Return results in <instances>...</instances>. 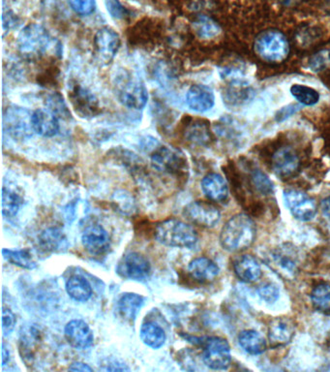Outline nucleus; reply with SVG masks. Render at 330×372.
Returning <instances> with one entry per match:
<instances>
[{"mask_svg": "<svg viewBox=\"0 0 330 372\" xmlns=\"http://www.w3.org/2000/svg\"><path fill=\"white\" fill-rule=\"evenodd\" d=\"M81 244L91 255H103L110 247L108 232L101 225L93 224L86 227L81 236Z\"/></svg>", "mask_w": 330, "mask_h": 372, "instance_id": "13", "label": "nucleus"}, {"mask_svg": "<svg viewBox=\"0 0 330 372\" xmlns=\"http://www.w3.org/2000/svg\"><path fill=\"white\" fill-rule=\"evenodd\" d=\"M313 306L325 315H330V285L320 284L311 294Z\"/></svg>", "mask_w": 330, "mask_h": 372, "instance_id": "31", "label": "nucleus"}, {"mask_svg": "<svg viewBox=\"0 0 330 372\" xmlns=\"http://www.w3.org/2000/svg\"><path fill=\"white\" fill-rule=\"evenodd\" d=\"M9 361V351L8 349H6V344H2V362H3L4 366L7 362Z\"/></svg>", "mask_w": 330, "mask_h": 372, "instance_id": "47", "label": "nucleus"}, {"mask_svg": "<svg viewBox=\"0 0 330 372\" xmlns=\"http://www.w3.org/2000/svg\"><path fill=\"white\" fill-rule=\"evenodd\" d=\"M272 166L277 176L281 177L282 179H291L300 171V157L293 148L286 146L274 153L272 158Z\"/></svg>", "mask_w": 330, "mask_h": 372, "instance_id": "11", "label": "nucleus"}, {"mask_svg": "<svg viewBox=\"0 0 330 372\" xmlns=\"http://www.w3.org/2000/svg\"><path fill=\"white\" fill-rule=\"evenodd\" d=\"M310 68L312 71L319 72L324 70L325 67L330 64V50H322L311 57Z\"/></svg>", "mask_w": 330, "mask_h": 372, "instance_id": "39", "label": "nucleus"}, {"mask_svg": "<svg viewBox=\"0 0 330 372\" xmlns=\"http://www.w3.org/2000/svg\"><path fill=\"white\" fill-rule=\"evenodd\" d=\"M186 104L189 109L197 112H206L215 104V95L208 86H192L187 91Z\"/></svg>", "mask_w": 330, "mask_h": 372, "instance_id": "16", "label": "nucleus"}, {"mask_svg": "<svg viewBox=\"0 0 330 372\" xmlns=\"http://www.w3.org/2000/svg\"><path fill=\"white\" fill-rule=\"evenodd\" d=\"M258 295L269 304H274L280 297V290L273 283H264L258 288Z\"/></svg>", "mask_w": 330, "mask_h": 372, "instance_id": "37", "label": "nucleus"}, {"mask_svg": "<svg viewBox=\"0 0 330 372\" xmlns=\"http://www.w3.org/2000/svg\"><path fill=\"white\" fill-rule=\"evenodd\" d=\"M68 2L75 13L81 16L90 15L96 8V0H68Z\"/></svg>", "mask_w": 330, "mask_h": 372, "instance_id": "38", "label": "nucleus"}, {"mask_svg": "<svg viewBox=\"0 0 330 372\" xmlns=\"http://www.w3.org/2000/svg\"><path fill=\"white\" fill-rule=\"evenodd\" d=\"M151 164L156 171L175 174L182 169L184 159L179 151L162 146L151 156Z\"/></svg>", "mask_w": 330, "mask_h": 372, "instance_id": "14", "label": "nucleus"}, {"mask_svg": "<svg viewBox=\"0 0 330 372\" xmlns=\"http://www.w3.org/2000/svg\"><path fill=\"white\" fill-rule=\"evenodd\" d=\"M69 371H81V372H91L93 371L88 364H84V362H73L69 367Z\"/></svg>", "mask_w": 330, "mask_h": 372, "instance_id": "44", "label": "nucleus"}, {"mask_svg": "<svg viewBox=\"0 0 330 372\" xmlns=\"http://www.w3.org/2000/svg\"><path fill=\"white\" fill-rule=\"evenodd\" d=\"M183 215L193 224L204 228L215 226L221 217L220 211L206 202L196 201L185 206Z\"/></svg>", "mask_w": 330, "mask_h": 372, "instance_id": "10", "label": "nucleus"}, {"mask_svg": "<svg viewBox=\"0 0 330 372\" xmlns=\"http://www.w3.org/2000/svg\"><path fill=\"white\" fill-rule=\"evenodd\" d=\"M295 327L289 318H277L272 321L269 328V340L271 346H285L295 337Z\"/></svg>", "mask_w": 330, "mask_h": 372, "instance_id": "17", "label": "nucleus"}, {"mask_svg": "<svg viewBox=\"0 0 330 372\" xmlns=\"http://www.w3.org/2000/svg\"><path fill=\"white\" fill-rule=\"evenodd\" d=\"M255 52L260 59L269 63H281L288 59L290 44L285 35L277 30L262 31L255 40Z\"/></svg>", "mask_w": 330, "mask_h": 372, "instance_id": "3", "label": "nucleus"}, {"mask_svg": "<svg viewBox=\"0 0 330 372\" xmlns=\"http://www.w3.org/2000/svg\"><path fill=\"white\" fill-rule=\"evenodd\" d=\"M65 337L72 347L79 350L88 349L93 346L94 335L88 324L76 319L70 321L65 327Z\"/></svg>", "mask_w": 330, "mask_h": 372, "instance_id": "15", "label": "nucleus"}, {"mask_svg": "<svg viewBox=\"0 0 330 372\" xmlns=\"http://www.w3.org/2000/svg\"><path fill=\"white\" fill-rule=\"evenodd\" d=\"M272 262L277 270L284 273V275H293L298 271V262L293 257V254L285 249L274 252L272 254Z\"/></svg>", "mask_w": 330, "mask_h": 372, "instance_id": "29", "label": "nucleus"}, {"mask_svg": "<svg viewBox=\"0 0 330 372\" xmlns=\"http://www.w3.org/2000/svg\"><path fill=\"white\" fill-rule=\"evenodd\" d=\"M32 126L35 133L43 137H54L59 131V117L49 110L38 109L32 112Z\"/></svg>", "mask_w": 330, "mask_h": 372, "instance_id": "18", "label": "nucleus"}, {"mask_svg": "<svg viewBox=\"0 0 330 372\" xmlns=\"http://www.w3.org/2000/svg\"><path fill=\"white\" fill-rule=\"evenodd\" d=\"M320 208H322L324 217L330 219V196L327 197V198L322 201V203H320Z\"/></svg>", "mask_w": 330, "mask_h": 372, "instance_id": "45", "label": "nucleus"}, {"mask_svg": "<svg viewBox=\"0 0 330 372\" xmlns=\"http://www.w3.org/2000/svg\"><path fill=\"white\" fill-rule=\"evenodd\" d=\"M282 6L287 8H293V7L300 6L302 0H278Z\"/></svg>", "mask_w": 330, "mask_h": 372, "instance_id": "46", "label": "nucleus"}, {"mask_svg": "<svg viewBox=\"0 0 330 372\" xmlns=\"http://www.w3.org/2000/svg\"><path fill=\"white\" fill-rule=\"evenodd\" d=\"M184 338L189 342L194 340L191 342L204 347L202 361L209 369L222 371L230 366L232 356H231L230 344L227 340L218 337L197 338L190 337V335H184Z\"/></svg>", "mask_w": 330, "mask_h": 372, "instance_id": "5", "label": "nucleus"}, {"mask_svg": "<svg viewBox=\"0 0 330 372\" xmlns=\"http://www.w3.org/2000/svg\"><path fill=\"white\" fill-rule=\"evenodd\" d=\"M193 28L202 39H211L220 35L221 32L218 23L213 19L206 15L197 16L193 23Z\"/></svg>", "mask_w": 330, "mask_h": 372, "instance_id": "28", "label": "nucleus"}, {"mask_svg": "<svg viewBox=\"0 0 330 372\" xmlns=\"http://www.w3.org/2000/svg\"><path fill=\"white\" fill-rule=\"evenodd\" d=\"M119 33L110 28H103L95 35L96 52L100 61L110 63L119 52Z\"/></svg>", "mask_w": 330, "mask_h": 372, "instance_id": "12", "label": "nucleus"}, {"mask_svg": "<svg viewBox=\"0 0 330 372\" xmlns=\"http://www.w3.org/2000/svg\"><path fill=\"white\" fill-rule=\"evenodd\" d=\"M23 332L21 333V350L25 351V354H30L31 350L37 345L40 340V332L35 326H30L21 329Z\"/></svg>", "mask_w": 330, "mask_h": 372, "instance_id": "35", "label": "nucleus"}, {"mask_svg": "<svg viewBox=\"0 0 330 372\" xmlns=\"http://www.w3.org/2000/svg\"><path fill=\"white\" fill-rule=\"evenodd\" d=\"M154 236L160 244L171 247H191L197 242L196 230L175 218L159 223Z\"/></svg>", "mask_w": 330, "mask_h": 372, "instance_id": "4", "label": "nucleus"}, {"mask_svg": "<svg viewBox=\"0 0 330 372\" xmlns=\"http://www.w3.org/2000/svg\"><path fill=\"white\" fill-rule=\"evenodd\" d=\"M291 93L298 102L305 106L317 104L320 100V93L307 86L293 85L291 88Z\"/></svg>", "mask_w": 330, "mask_h": 372, "instance_id": "32", "label": "nucleus"}, {"mask_svg": "<svg viewBox=\"0 0 330 372\" xmlns=\"http://www.w3.org/2000/svg\"><path fill=\"white\" fill-rule=\"evenodd\" d=\"M284 200L291 215L300 222H310L316 217L315 201L304 192L288 189L284 192Z\"/></svg>", "mask_w": 330, "mask_h": 372, "instance_id": "8", "label": "nucleus"}, {"mask_svg": "<svg viewBox=\"0 0 330 372\" xmlns=\"http://www.w3.org/2000/svg\"><path fill=\"white\" fill-rule=\"evenodd\" d=\"M298 111V107L295 105L288 106V107L283 108L280 112L277 114V119L279 121H284V119H288L291 115L295 114Z\"/></svg>", "mask_w": 330, "mask_h": 372, "instance_id": "43", "label": "nucleus"}, {"mask_svg": "<svg viewBox=\"0 0 330 372\" xmlns=\"http://www.w3.org/2000/svg\"><path fill=\"white\" fill-rule=\"evenodd\" d=\"M21 205H23V198L13 189L4 186L2 189V213L4 217H16Z\"/></svg>", "mask_w": 330, "mask_h": 372, "instance_id": "30", "label": "nucleus"}, {"mask_svg": "<svg viewBox=\"0 0 330 372\" xmlns=\"http://www.w3.org/2000/svg\"><path fill=\"white\" fill-rule=\"evenodd\" d=\"M238 343L244 351L251 355H261L267 348L266 338L253 330L240 333L238 335Z\"/></svg>", "mask_w": 330, "mask_h": 372, "instance_id": "24", "label": "nucleus"}, {"mask_svg": "<svg viewBox=\"0 0 330 372\" xmlns=\"http://www.w3.org/2000/svg\"><path fill=\"white\" fill-rule=\"evenodd\" d=\"M45 105L55 117H61V119H69L71 117L68 107L59 93H50L46 96Z\"/></svg>", "mask_w": 330, "mask_h": 372, "instance_id": "33", "label": "nucleus"}, {"mask_svg": "<svg viewBox=\"0 0 330 372\" xmlns=\"http://www.w3.org/2000/svg\"><path fill=\"white\" fill-rule=\"evenodd\" d=\"M38 242L42 251L61 252L67 251L69 244L66 235L57 227H50L41 233Z\"/></svg>", "mask_w": 330, "mask_h": 372, "instance_id": "21", "label": "nucleus"}, {"mask_svg": "<svg viewBox=\"0 0 330 372\" xmlns=\"http://www.w3.org/2000/svg\"><path fill=\"white\" fill-rule=\"evenodd\" d=\"M52 43L54 41L44 26L36 23L26 26L17 41L21 54L28 59L45 55L52 47Z\"/></svg>", "mask_w": 330, "mask_h": 372, "instance_id": "6", "label": "nucleus"}, {"mask_svg": "<svg viewBox=\"0 0 330 372\" xmlns=\"http://www.w3.org/2000/svg\"><path fill=\"white\" fill-rule=\"evenodd\" d=\"M32 114L25 108L11 106L4 111V128L17 140H25L32 136Z\"/></svg>", "mask_w": 330, "mask_h": 372, "instance_id": "7", "label": "nucleus"}, {"mask_svg": "<svg viewBox=\"0 0 330 372\" xmlns=\"http://www.w3.org/2000/svg\"><path fill=\"white\" fill-rule=\"evenodd\" d=\"M2 255L7 262L17 267L26 268V270H33L37 267V263L33 258L32 254L28 249H20V251L3 249Z\"/></svg>", "mask_w": 330, "mask_h": 372, "instance_id": "27", "label": "nucleus"}, {"mask_svg": "<svg viewBox=\"0 0 330 372\" xmlns=\"http://www.w3.org/2000/svg\"><path fill=\"white\" fill-rule=\"evenodd\" d=\"M66 291L69 297L76 302H88L93 296V287L90 283L79 275L69 278L66 282Z\"/></svg>", "mask_w": 330, "mask_h": 372, "instance_id": "25", "label": "nucleus"}, {"mask_svg": "<svg viewBox=\"0 0 330 372\" xmlns=\"http://www.w3.org/2000/svg\"><path fill=\"white\" fill-rule=\"evenodd\" d=\"M235 275L243 282H256L262 277V268L259 262L250 255L240 257L233 264Z\"/></svg>", "mask_w": 330, "mask_h": 372, "instance_id": "22", "label": "nucleus"}, {"mask_svg": "<svg viewBox=\"0 0 330 372\" xmlns=\"http://www.w3.org/2000/svg\"><path fill=\"white\" fill-rule=\"evenodd\" d=\"M142 342L148 347L153 349H159L165 344L166 333L160 326L155 323H146L142 326L141 333H139Z\"/></svg>", "mask_w": 330, "mask_h": 372, "instance_id": "26", "label": "nucleus"}, {"mask_svg": "<svg viewBox=\"0 0 330 372\" xmlns=\"http://www.w3.org/2000/svg\"><path fill=\"white\" fill-rule=\"evenodd\" d=\"M188 271L191 277L199 282H213L220 272L217 264L206 257H197L190 262Z\"/></svg>", "mask_w": 330, "mask_h": 372, "instance_id": "19", "label": "nucleus"}, {"mask_svg": "<svg viewBox=\"0 0 330 372\" xmlns=\"http://www.w3.org/2000/svg\"><path fill=\"white\" fill-rule=\"evenodd\" d=\"M115 204H117V206H119L120 211H122L124 213H130L131 211H133L134 208V202L133 199L131 198V197L127 195V194H125L124 196V195H119V194H115Z\"/></svg>", "mask_w": 330, "mask_h": 372, "instance_id": "42", "label": "nucleus"}, {"mask_svg": "<svg viewBox=\"0 0 330 372\" xmlns=\"http://www.w3.org/2000/svg\"><path fill=\"white\" fill-rule=\"evenodd\" d=\"M144 304V297L135 293L122 295L117 302V311L124 321L133 323Z\"/></svg>", "mask_w": 330, "mask_h": 372, "instance_id": "23", "label": "nucleus"}, {"mask_svg": "<svg viewBox=\"0 0 330 372\" xmlns=\"http://www.w3.org/2000/svg\"><path fill=\"white\" fill-rule=\"evenodd\" d=\"M151 270V263L146 257L138 252H130L119 262L117 273L125 280H143L148 277Z\"/></svg>", "mask_w": 330, "mask_h": 372, "instance_id": "9", "label": "nucleus"}, {"mask_svg": "<svg viewBox=\"0 0 330 372\" xmlns=\"http://www.w3.org/2000/svg\"><path fill=\"white\" fill-rule=\"evenodd\" d=\"M16 325V316L9 309L4 307L2 311V331L4 335H10Z\"/></svg>", "mask_w": 330, "mask_h": 372, "instance_id": "41", "label": "nucleus"}, {"mask_svg": "<svg viewBox=\"0 0 330 372\" xmlns=\"http://www.w3.org/2000/svg\"><path fill=\"white\" fill-rule=\"evenodd\" d=\"M202 190L209 200L225 201L229 196V187L225 179L221 175L211 173L206 175L202 181Z\"/></svg>", "mask_w": 330, "mask_h": 372, "instance_id": "20", "label": "nucleus"}, {"mask_svg": "<svg viewBox=\"0 0 330 372\" xmlns=\"http://www.w3.org/2000/svg\"><path fill=\"white\" fill-rule=\"evenodd\" d=\"M106 9L110 17L117 20H122L126 16L127 10L125 7L120 3L119 0H104Z\"/></svg>", "mask_w": 330, "mask_h": 372, "instance_id": "40", "label": "nucleus"}, {"mask_svg": "<svg viewBox=\"0 0 330 372\" xmlns=\"http://www.w3.org/2000/svg\"><path fill=\"white\" fill-rule=\"evenodd\" d=\"M115 92L125 107L142 110L148 101V90L139 76L128 70L117 73L115 79Z\"/></svg>", "mask_w": 330, "mask_h": 372, "instance_id": "2", "label": "nucleus"}, {"mask_svg": "<svg viewBox=\"0 0 330 372\" xmlns=\"http://www.w3.org/2000/svg\"><path fill=\"white\" fill-rule=\"evenodd\" d=\"M252 182L257 191L262 195H269L273 192V184L261 170H255L252 173Z\"/></svg>", "mask_w": 330, "mask_h": 372, "instance_id": "36", "label": "nucleus"}, {"mask_svg": "<svg viewBox=\"0 0 330 372\" xmlns=\"http://www.w3.org/2000/svg\"><path fill=\"white\" fill-rule=\"evenodd\" d=\"M74 103L81 111L86 112H93L97 108V100L93 95L83 88H77L74 92Z\"/></svg>", "mask_w": 330, "mask_h": 372, "instance_id": "34", "label": "nucleus"}, {"mask_svg": "<svg viewBox=\"0 0 330 372\" xmlns=\"http://www.w3.org/2000/svg\"><path fill=\"white\" fill-rule=\"evenodd\" d=\"M256 235V225L252 218L244 213H240L224 225L220 234V244L225 251H243L252 246Z\"/></svg>", "mask_w": 330, "mask_h": 372, "instance_id": "1", "label": "nucleus"}]
</instances>
